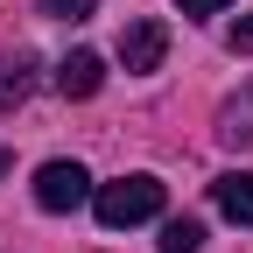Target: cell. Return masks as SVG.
<instances>
[{
  "instance_id": "cell-11",
  "label": "cell",
  "mask_w": 253,
  "mask_h": 253,
  "mask_svg": "<svg viewBox=\"0 0 253 253\" xmlns=\"http://www.w3.org/2000/svg\"><path fill=\"white\" fill-rule=\"evenodd\" d=\"M225 0H176V14H218Z\"/></svg>"
},
{
  "instance_id": "cell-9",
  "label": "cell",
  "mask_w": 253,
  "mask_h": 253,
  "mask_svg": "<svg viewBox=\"0 0 253 253\" xmlns=\"http://www.w3.org/2000/svg\"><path fill=\"white\" fill-rule=\"evenodd\" d=\"M42 14H49V21H91L99 0H42Z\"/></svg>"
},
{
  "instance_id": "cell-1",
  "label": "cell",
  "mask_w": 253,
  "mask_h": 253,
  "mask_svg": "<svg viewBox=\"0 0 253 253\" xmlns=\"http://www.w3.org/2000/svg\"><path fill=\"white\" fill-rule=\"evenodd\" d=\"M162 197H169V190L155 183V176H120V183H99V190H91V211H99L106 232H126V225L162 218Z\"/></svg>"
},
{
  "instance_id": "cell-7",
  "label": "cell",
  "mask_w": 253,
  "mask_h": 253,
  "mask_svg": "<svg viewBox=\"0 0 253 253\" xmlns=\"http://www.w3.org/2000/svg\"><path fill=\"white\" fill-rule=\"evenodd\" d=\"M197 246H204V225H197V218H169L162 239H155V253H197Z\"/></svg>"
},
{
  "instance_id": "cell-4",
  "label": "cell",
  "mask_w": 253,
  "mask_h": 253,
  "mask_svg": "<svg viewBox=\"0 0 253 253\" xmlns=\"http://www.w3.org/2000/svg\"><path fill=\"white\" fill-rule=\"evenodd\" d=\"M99 84H106V56L99 49H71L56 63V91L63 99H99Z\"/></svg>"
},
{
  "instance_id": "cell-3",
  "label": "cell",
  "mask_w": 253,
  "mask_h": 253,
  "mask_svg": "<svg viewBox=\"0 0 253 253\" xmlns=\"http://www.w3.org/2000/svg\"><path fill=\"white\" fill-rule=\"evenodd\" d=\"M162 56H169V28L162 21H155V14H141V21H126L120 28V63H126V71H162Z\"/></svg>"
},
{
  "instance_id": "cell-6",
  "label": "cell",
  "mask_w": 253,
  "mask_h": 253,
  "mask_svg": "<svg viewBox=\"0 0 253 253\" xmlns=\"http://www.w3.org/2000/svg\"><path fill=\"white\" fill-rule=\"evenodd\" d=\"M28 91H36V63L28 56H0V113H14Z\"/></svg>"
},
{
  "instance_id": "cell-5",
  "label": "cell",
  "mask_w": 253,
  "mask_h": 253,
  "mask_svg": "<svg viewBox=\"0 0 253 253\" xmlns=\"http://www.w3.org/2000/svg\"><path fill=\"white\" fill-rule=\"evenodd\" d=\"M211 197H218V211H225L232 225H253V169L218 176V183H211Z\"/></svg>"
},
{
  "instance_id": "cell-10",
  "label": "cell",
  "mask_w": 253,
  "mask_h": 253,
  "mask_svg": "<svg viewBox=\"0 0 253 253\" xmlns=\"http://www.w3.org/2000/svg\"><path fill=\"white\" fill-rule=\"evenodd\" d=\"M225 49H232V56H253V14H239V21L225 28Z\"/></svg>"
},
{
  "instance_id": "cell-8",
  "label": "cell",
  "mask_w": 253,
  "mask_h": 253,
  "mask_svg": "<svg viewBox=\"0 0 253 253\" xmlns=\"http://www.w3.org/2000/svg\"><path fill=\"white\" fill-rule=\"evenodd\" d=\"M218 134H225V141H253V91H246V99H232L225 113H218Z\"/></svg>"
},
{
  "instance_id": "cell-2",
  "label": "cell",
  "mask_w": 253,
  "mask_h": 253,
  "mask_svg": "<svg viewBox=\"0 0 253 253\" xmlns=\"http://www.w3.org/2000/svg\"><path fill=\"white\" fill-rule=\"evenodd\" d=\"M36 204H42V211H78V204H91L84 162H42V169H36Z\"/></svg>"
}]
</instances>
